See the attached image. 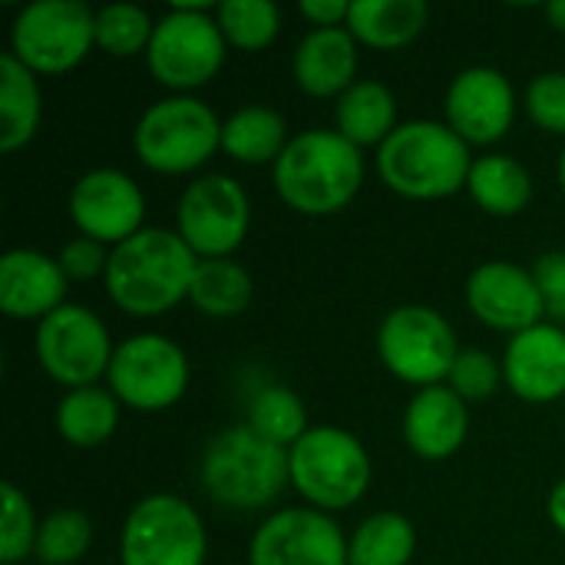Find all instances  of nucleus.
<instances>
[{
	"instance_id": "6",
	"label": "nucleus",
	"mask_w": 565,
	"mask_h": 565,
	"mask_svg": "<svg viewBox=\"0 0 565 565\" xmlns=\"http://www.w3.org/2000/svg\"><path fill=\"white\" fill-rule=\"evenodd\" d=\"M225 50L228 40L215 20V10H209L205 3H175L156 20L146 66L156 83L179 96H189L192 89L215 79L225 63Z\"/></svg>"
},
{
	"instance_id": "34",
	"label": "nucleus",
	"mask_w": 565,
	"mask_h": 565,
	"mask_svg": "<svg viewBox=\"0 0 565 565\" xmlns=\"http://www.w3.org/2000/svg\"><path fill=\"white\" fill-rule=\"evenodd\" d=\"M36 533H40V523L33 516L26 493L13 483H3V490H0V563H23L36 546Z\"/></svg>"
},
{
	"instance_id": "10",
	"label": "nucleus",
	"mask_w": 565,
	"mask_h": 565,
	"mask_svg": "<svg viewBox=\"0 0 565 565\" xmlns=\"http://www.w3.org/2000/svg\"><path fill=\"white\" fill-rule=\"evenodd\" d=\"M106 387L132 411L156 414L175 407L189 391V358L166 334H129L116 344Z\"/></svg>"
},
{
	"instance_id": "22",
	"label": "nucleus",
	"mask_w": 565,
	"mask_h": 565,
	"mask_svg": "<svg viewBox=\"0 0 565 565\" xmlns=\"http://www.w3.org/2000/svg\"><path fill=\"white\" fill-rule=\"evenodd\" d=\"M430 20L424 0H354L348 30L371 50H401L414 43Z\"/></svg>"
},
{
	"instance_id": "2",
	"label": "nucleus",
	"mask_w": 565,
	"mask_h": 565,
	"mask_svg": "<svg viewBox=\"0 0 565 565\" xmlns=\"http://www.w3.org/2000/svg\"><path fill=\"white\" fill-rule=\"evenodd\" d=\"M271 182L288 209L334 215L361 192L364 156L338 129H305L271 166Z\"/></svg>"
},
{
	"instance_id": "7",
	"label": "nucleus",
	"mask_w": 565,
	"mask_h": 565,
	"mask_svg": "<svg viewBox=\"0 0 565 565\" xmlns=\"http://www.w3.org/2000/svg\"><path fill=\"white\" fill-rule=\"evenodd\" d=\"M291 487L311 510L338 513L371 490V457L364 444L341 427H311L291 450Z\"/></svg>"
},
{
	"instance_id": "5",
	"label": "nucleus",
	"mask_w": 565,
	"mask_h": 565,
	"mask_svg": "<svg viewBox=\"0 0 565 565\" xmlns=\"http://www.w3.org/2000/svg\"><path fill=\"white\" fill-rule=\"evenodd\" d=\"M139 162L162 175H185L202 169L222 149V119L195 96H166L142 109L132 129Z\"/></svg>"
},
{
	"instance_id": "17",
	"label": "nucleus",
	"mask_w": 565,
	"mask_h": 565,
	"mask_svg": "<svg viewBox=\"0 0 565 565\" xmlns=\"http://www.w3.org/2000/svg\"><path fill=\"white\" fill-rule=\"evenodd\" d=\"M467 305L493 331H507L510 338L543 324L546 305L536 288L533 268L516 262H483L467 278Z\"/></svg>"
},
{
	"instance_id": "14",
	"label": "nucleus",
	"mask_w": 565,
	"mask_h": 565,
	"mask_svg": "<svg viewBox=\"0 0 565 565\" xmlns=\"http://www.w3.org/2000/svg\"><path fill=\"white\" fill-rule=\"evenodd\" d=\"M248 565H348V540L321 510H278L255 530Z\"/></svg>"
},
{
	"instance_id": "19",
	"label": "nucleus",
	"mask_w": 565,
	"mask_h": 565,
	"mask_svg": "<svg viewBox=\"0 0 565 565\" xmlns=\"http://www.w3.org/2000/svg\"><path fill=\"white\" fill-rule=\"evenodd\" d=\"M66 271L60 258L36 248H10L0 258V308L13 321H43L66 301Z\"/></svg>"
},
{
	"instance_id": "11",
	"label": "nucleus",
	"mask_w": 565,
	"mask_h": 565,
	"mask_svg": "<svg viewBox=\"0 0 565 565\" xmlns=\"http://www.w3.org/2000/svg\"><path fill=\"white\" fill-rule=\"evenodd\" d=\"M377 354L397 381L424 391L450 377L460 348L450 321L437 308L401 305L377 328Z\"/></svg>"
},
{
	"instance_id": "40",
	"label": "nucleus",
	"mask_w": 565,
	"mask_h": 565,
	"mask_svg": "<svg viewBox=\"0 0 565 565\" xmlns=\"http://www.w3.org/2000/svg\"><path fill=\"white\" fill-rule=\"evenodd\" d=\"M546 516H550V523L565 536V477L553 487V493L546 500Z\"/></svg>"
},
{
	"instance_id": "33",
	"label": "nucleus",
	"mask_w": 565,
	"mask_h": 565,
	"mask_svg": "<svg viewBox=\"0 0 565 565\" xmlns=\"http://www.w3.org/2000/svg\"><path fill=\"white\" fill-rule=\"evenodd\" d=\"M93 543V523L79 510H56L40 520L33 556L43 565H73L86 556Z\"/></svg>"
},
{
	"instance_id": "30",
	"label": "nucleus",
	"mask_w": 565,
	"mask_h": 565,
	"mask_svg": "<svg viewBox=\"0 0 565 565\" xmlns=\"http://www.w3.org/2000/svg\"><path fill=\"white\" fill-rule=\"evenodd\" d=\"M248 427L258 437H265V440H271V444H278L285 450H291L311 430L308 427V411H305L301 397L291 387H285V384H268V387H262L252 397V404H248Z\"/></svg>"
},
{
	"instance_id": "41",
	"label": "nucleus",
	"mask_w": 565,
	"mask_h": 565,
	"mask_svg": "<svg viewBox=\"0 0 565 565\" xmlns=\"http://www.w3.org/2000/svg\"><path fill=\"white\" fill-rule=\"evenodd\" d=\"M543 13H546L550 26H556V30H563L565 33V0H550V3L543 7Z\"/></svg>"
},
{
	"instance_id": "21",
	"label": "nucleus",
	"mask_w": 565,
	"mask_h": 565,
	"mask_svg": "<svg viewBox=\"0 0 565 565\" xmlns=\"http://www.w3.org/2000/svg\"><path fill=\"white\" fill-rule=\"evenodd\" d=\"M295 83L318 99H338L358 79V40L348 26H311L295 56H291Z\"/></svg>"
},
{
	"instance_id": "26",
	"label": "nucleus",
	"mask_w": 565,
	"mask_h": 565,
	"mask_svg": "<svg viewBox=\"0 0 565 565\" xmlns=\"http://www.w3.org/2000/svg\"><path fill=\"white\" fill-rule=\"evenodd\" d=\"M288 142V122L271 106H245L222 119V152L242 166H275Z\"/></svg>"
},
{
	"instance_id": "23",
	"label": "nucleus",
	"mask_w": 565,
	"mask_h": 565,
	"mask_svg": "<svg viewBox=\"0 0 565 565\" xmlns=\"http://www.w3.org/2000/svg\"><path fill=\"white\" fill-rule=\"evenodd\" d=\"M43 119V93L36 73L26 70L10 50L0 53V149H23Z\"/></svg>"
},
{
	"instance_id": "3",
	"label": "nucleus",
	"mask_w": 565,
	"mask_h": 565,
	"mask_svg": "<svg viewBox=\"0 0 565 565\" xmlns=\"http://www.w3.org/2000/svg\"><path fill=\"white\" fill-rule=\"evenodd\" d=\"M470 169V146L447 122L437 119L401 122L377 149L381 182L391 192L417 202L457 195L460 189H467Z\"/></svg>"
},
{
	"instance_id": "20",
	"label": "nucleus",
	"mask_w": 565,
	"mask_h": 565,
	"mask_svg": "<svg viewBox=\"0 0 565 565\" xmlns=\"http://www.w3.org/2000/svg\"><path fill=\"white\" fill-rule=\"evenodd\" d=\"M470 434V411L447 384L414 394L404 414V440L420 460H450Z\"/></svg>"
},
{
	"instance_id": "12",
	"label": "nucleus",
	"mask_w": 565,
	"mask_h": 565,
	"mask_svg": "<svg viewBox=\"0 0 565 565\" xmlns=\"http://www.w3.org/2000/svg\"><path fill=\"white\" fill-rule=\"evenodd\" d=\"M252 225V202L238 179L209 172L192 179L175 202V232L195 258H232Z\"/></svg>"
},
{
	"instance_id": "27",
	"label": "nucleus",
	"mask_w": 565,
	"mask_h": 565,
	"mask_svg": "<svg viewBox=\"0 0 565 565\" xmlns=\"http://www.w3.org/2000/svg\"><path fill=\"white\" fill-rule=\"evenodd\" d=\"M119 427V401L109 387H76L56 404V430L70 447L93 450L106 444Z\"/></svg>"
},
{
	"instance_id": "28",
	"label": "nucleus",
	"mask_w": 565,
	"mask_h": 565,
	"mask_svg": "<svg viewBox=\"0 0 565 565\" xmlns=\"http://www.w3.org/2000/svg\"><path fill=\"white\" fill-rule=\"evenodd\" d=\"M252 291H255L252 275L235 258H199L189 301L205 318L225 321L252 305Z\"/></svg>"
},
{
	"instance_id": "35",
	"label": "nucleus",
	"mask_w": 565,
	"mask_h": 565,
	"mask_svg": "<svg viewBox=\"0 0 565 565\" xmlns=\"http://www.w3.org/2000/svg\"><path fill=\"white\" fill-rule=\"evenodd\" d=\"M500 384H503V364L480 348L460 351L454 367H450V377H447V387L467 404L490 401L500 391Z\"/></svg>"
},
{
	"instance_id": "39",
	"label": "nucleus",
	"mask_w": 565,
	"mask_h": 565,
	"mask_svg": "<svg viewBox=\"0 0 565 565\" xmlns=\"http://www.w3.org/2000/svg\"><path fill=\"white\" fill-rule=\"evenodd\" d=\"M351 3L348 0H305L301 3V17L311 26H341L348 23Z\"/></svg>"
},
{
	"instance_id": "9",
	"label": "nucleus",
	"mask_w": 565,
	"mask_h": 565,
	"mask_svg": "<svg viewBox=\"0 0 565 565\" xmlns=\"http://www.w3.org/2000/svg\"><path fill=\"white\" fill-rule=\"evenodd\" d=\"M209 536L199 510L175 493L142 497L122 520V565H202Z\"/></svg>"
},
{
	"instance_id": "37",
	"label": "nucleus",
	"mask_w": 565,
	"mask_h": 565,
	"mask_svg": "<svg viewBox=\"0 0 565 565\" xmlns=\"http://www.w3.org/2000/svg\"><path fill=\"white\" fill-rule=\"evenodd\" d=\"M106 265H109L106 245L96 238H86V235H76L60 252V268L66 271L70 281H89L96 275H106Z\"/></svg>"
},
{
	"instance_id": "29",
	"label": "nucleus",
	"mask_w": 565,
	"mask_h": 565,
	"mask_svg": "<svg viewBox=\"0 0 565 565\" xmlns=\"http://www.w3.org/2000/svg\"><path fill=\"white\" fill-rule=\"evenodd\" d=\"M417 553V530L401 513L367 516L348 540V565H411Z\"/></svg>"
},
{
	"instance_id": "38",
	"label": "nucleus",
	"mask_w": 565,
	"mask_h": 565,
	"mask_svg": "<svg viewBox=\"0 0 565 565\" xmlns=\"http://www.w3.org/2000/svg\"><path fill=\"white\" fill-rule=\"evenodd\" d=\"M536 288L543 295L546 315L565 318V252H546L533 265Z\"/></svg>"
},
{
	"instance_id": "4",
	"label": "nucleus",
	"mask_w": 565,
	"mask_h": 565,
	"mask_svg": "<svg viewBox=\"0 0 565 565\" xmlns=\"http://www.w3.org/2000/svg\"><path fill=\"white\" fill-rule=\"evenodd\" d=\"M199 483L218 507L255 513L285 493L291 483V460L285 447L258 437L248 424H238L205 447Z\"/></svg>"
},
{
	"instance_id": "36",
	"label": "nucleus",
	"mask_w": 565,
	"mask_h": 565,
	"mask_svg": "<svg viewBox=\"0 0 565 565\" xmlns=\"http://www.w3.org/2000/svg\"><path fill=\"white\" fill-rule=\"evenodd\" d=\"M526 109L540 129L565 136V70H546L536 79H530Z\"/></svg>"
},
{
	"instance_id": "25",
	"label": "nucleus",
	"mask_w": 565,
	"mask_h": 565,
	"mask_svg": "<svg viewBox=\"0 0 565 565\" xmlns=\"http://www.w3.org/2000/svg\"><path fill=\"white\" fill-rule=\"evenodd\" d=\"M467 192H470V199L487 215L510 218V215H520L530 205V199H533V175H530V169L520 159L490 152V156L473 159V169H470V179H467Z\"/></svg>"
},
{
	"instance_id": "18",
	"label": "nucleus",
	"mask_w": 565,
	"mask_h": 565,
	"mask_svg": "<svg viewBox=\"0 0 565 565\" xmlns=\"http://www.w3.org/2000/svg\"><path fill=\"white\" fill-rule=\"evenodd\" d=\"M503 381L526 404H553L565 394V331L536 324L510 338L503 354Z\"/></svg>"
},
{
	"instance_id": "16",
	"label": "nucleus",
	"mask_w": 565,
	"mask_h": 565,
	"mask_svg": "<svg viewBox=\"0 0 565 565\" xmlns=\"http://www.w3.org/2000/svg\"><path fill=\"white\" fill-rule=\"evenodd\" d=\"M444 113L447 126L467 146H493L510 132L516 119L513 83L497 66H467L450 83Z\"/></svg>"
},
{
	"instance_id": "1",
	"label": "nucleus",
	"mask_w": 565,
	"mask_h": 565,
	"mask_svg": "<svg viewBox=\"0 0 565 565\" xmlns=\"http://www.w3.org/2000/svg\"><path fill=\"white\" fill-rule=\"evenodd\" d=\"M195 252L175 228H142L122 245L109 248L106 291L113 305L136 318H156L189 298Z\"/></svg>"
},
{
	"instance_id": "31",
	"label": "nucleus",
	"mask_w": 565,
	"mask_h": 565,
	"mask_svg": "<svg viewBox=\"0 0 565 565\" xmlns=\"http://www.w3.org/2000/svg\"><path fill=\"white\" fill-rule=\"evenodd\" d=\"M215 20L238 50H265L281 30V10L271 0H225L215 7Z\"/></svg>"
},
{
	"instance_id": "15",
	"label": "nucleus",
	"mask_w": 565,
	"mask_h": 565,
	"mask_svg": "<svg viewBox=\"0 0 565 565\" xmlns=\"http://www.w3.org/2000/svg\"><path fill=\"white\" fill-rule=\"evenodd\" d=\"M66 209L79 235L113 248L146 228V195L136 179L119 169H89L79 175L70 189Z\"/></svg>"
},
{
	"instance_id": "13",
	"label": "nucleus",
	"mask_w": 565,
	"mask_h": 565,
	"mask_svg": "<svg viewBox=\"0 0 565 565\" xmlns=\"http://www.w3.org/2000/svg\"><path fill=\"white\" fill-rule=\"evenodd\" d=\"M33 348L46 377L66 391L93 387L99 377H106L116 351L106 321L83 305H63L46 315L36 324Z\"/></svg>"
},
{
	"instance_id": "32",
	"label": "nucleus",
	"mask_w": 565,
	"mask_h": 565,
	"mask_svg": "<svg viewBox=\"0 0 565 565\" xmlns=\"http://www.w3.org/2000/svg\"><path fill=\"white\" fill-rule=\"evenodd\" d=\"M156 20L136 3H106L96 10V46L116 60L149 50Z\"/></svg>"
},
{
	"instance_id": "42",
	"label": "nucleus",
	"mask_w": 565,
	"mask_h": 565,
	"mask_svg": "<svg viewBox=\"0 0 565 565\" xmlns=\"http://www.w3.org/2000/svg\"><path fill=\"white\" fill-rule=\"evenodd\" d=\"M559 185H563V195H565V146H563V152H559Z\"/></svg>"
},
{
	"instance_id": "24",
	"label": "nucleus",
	"mask_w": 565,
	"mask_h": 565,
	"mask_svg": "<svg viewBox=\"0 0 565 565\" xmlns=\"http://www.w3.org/2000/svg\"><path fill=\"white\" fill-rule=\"evenodd\" d=\"M334 129L354 142L358 149L364 146H384V139L401 126L397 122V99L394 93L377 83V79H358L348 93L338 96L334 106Z\"/></svg>"
},
{
	"instance_id": "8",
	"label": "nucleus",
	"mask_w": 565,
	"mask_h": 565,
	"mask_svg": "<svg viewBox=\"0 0 565 565\" xmlns=\"http://www.w3.org/2000/svg\"><path fill=\"white\" fill-rule=\"evenodd\" d=\"M96 46V10L79 0H33L10 23V53L36 76L70 73Z\"/></svg>"
}]
</instances>
